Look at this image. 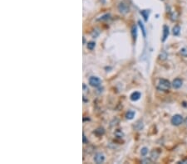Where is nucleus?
Here are the masks:
<instances>
[{
  "mask_svg": "<svg viewBox=\"0 0 187 164\" xmlns=\"http://www.w3.org/2000/svg\"><path fill=\"white\" fill-rule=\"evenodd\" d=\"M171 88V83L168 80H165V79H161L160 80L159 83H158V85H157V89L160 90V91H168Z\"/></svg>",
  "mask_w": 187,
  "mask_h": 164,
  "instance_id": "obj_1",
  "label": "nucleus"
},
{
  "mask_svg": "<svg viewBox=\"0 0 187 164\" xmlns=\"http://www.w3.org/2000/svg\"><path fill=\"white\" fill-rule=\"evenodd\" d=\"M184 122V119L181 115H174L171 118V124L175 126H179L182 123Z\"/></svg>",
  "mask_w": 187,
  "mask_h": 164,
  "instance_id": "obj_2",
  "label": "nucleus"
},
{
  "mask_svg": "<svg viewBox=\"0 0 187 164\" xmlns=\"http://www.w3.org/2000/svg\"><path fill=\"white\" fill-rule=\"evenodd\" d=\"M101 80H100L98 77H96V76H92L90 77V79H89V84H90V85H92V86H93V87H98L101 85Z\"/></svg>",
  "mask_w": 187,
  "mask_h": 164,
  "instance_id": "obj_3",
  "label": "nucleus"
},
{
  "mask_svg": "<svg viewBox=\"0 0 187 164\" xmlns=\"http://www.w3.org/2000/svg\"><path fill=\"white\" fill-rule=\"evenodd\" d=\"M182 84H183L182 80H181L180 78H176L172 82V86L174 89H180L182 86Z\"/></svg>",
  "mask_w": 187,
  "mask_h": 164,
  "instance_id": "obj_4",
  "label": "nucleus"
},
{
  "mask_svg": "<svg viewBox=\"0 0 187 164\" xmlns=\"http://www.w3.org/2000/svg\"><path fill=\"white\" fill-rule=\"evenodd\" d=\"M105 158L104 156L102 154V153H97L96 155H95V158H94V161L97 163H102L103 162H104Z\"/></svg>",
  "mask_w": 187,
  "mask_h": 164,
  "instance_id": "obj_5",
  "label": "nucleus"
},
{
  "mask_svg": "<svg viewBox=\"0 0 187 164\" xmlns=\"http://www.w3.org/2000/svg\"><path fill=\"white\" fill-rule=\"evenodd\" d=\"M118 8H119V11L121 12V13H127V12L129 11L128 6H127V4H125V3H120Z\"/></svg>",
  "mask_w": 187,
  "mask_h": 164,
  "instance_id": "obj_6",
  "label": "nucleus"
},
{
  "mask_svg": "<svg viewBox=\"0 0 187 164\" xmlns=\"http://www.w3.org/2000/svg\"><path fill=\"white\" fill-rule=\"evenodd\" d=\"M169 36V27L167 26H164L163 27V36H162V42H165L166 38Z\"/></svg>",
  "mask_w": 187,
  "mask_h": 164,
  "instance_id": "obj_7",
  "label": "nucleus"
},
{
  "mask_svg": "<svg viewBox=\"0 0 187 164\" xmlns=\"http://www.w3.org/2000/svg\"><path fill=\"white\" fill-rule=\"evenodd\" d=\"M140 98H141V93L139 92H134L131 95V99L132 101H137Z\"/></svg>",
  "mask_w": 187,
  "mask_h": 164,
  "instance_id": "obj_8",
  "label": "nucleus"
},
{
  "mask_svg": "<svg viewBox=\"0 0 187 164\" xmlns=\"http://www.w3.org/2000/svg\"><path fill=\"white\" fill-rule=\"evenodd\" d=\"M181 33V27L180 26H175V27H173V34L175 35V36H178L179 34Z\"/></svg>",
  "mask_w": 187,
  "mask_h": 164,
  "instance_id": "obj_9",
  "label": "nucleus"
},
{
  "mask_svg": "<svg viewBox=\"0 0 187 164\" xmlns=\"http://www.w3.org/2000/svg\"><path fill=\"white\" fill-rule=\"evenodd\" d=\"M134 116H135V112L131 110V111H128L127 113L126 118H127V120H132V119L134 118Z\"/></svg>",
  "mask_w": 187,
  "mask_h": 164,
  "instance_id": "obj_10",
  "label": "nucleus"
},
{
  "mask_svg": "<svg viewBox=\"0 0 187 164\" xmlns=\"http://www.w3.org/2000/svg\"><path fill=\"white\" fill-rule=\"evenodd\" d=\"M141 14L143 16L145 21H147V20H148L149 11H147V10H142V11L141 12Z\"/></svg>",
  "mask_w": 187,
  "mask_h": 164,
  "instance_id": "obj_11",
  "label": "nucleus"
},
{
  "mask_svg": "<svg viewBox=\"0 0 187 164\" xmlns=\"http://www.w3.org/2000/svg\"><path fill=\"white\" fill-rule=\"evenodd\" d=\"M180 53H181L182 56L187 57V47H185L181 48V51H180Z\"/></svg>",
  "mask_w": 187,
  "mask_h": 164,
  "instance_id": "obj_12",
  "label": "nucleus"
},
{
  "mask_svg": "<svg viewBox=\"0 0 187 164\" xmlns=\"http://www.w3.org/2000/svg\"><path fill=\"white\" fill-rule=\"evenodd\" d=\"M132 36H133V38L136 40L137 38V29L136 26H133L132 27Z\"/></svg>",
  "mask_w": 187,
  "mask_h": 164,
  "instance_id": "obj_13",
  "label": "nucleus"
},
{
  "mask_svg": "<svg viewBox=\"0 0 187 164\" xmlns=\"http://www.w3.org/2000/svg\"><path fill=\"white\" fill-rule=\"evenodd\" d=\"M95 133L97 134L98 136H102V135L104 133V129H103L102 128H99V129H97L95 131Z\"/></svg>",
  "mask_w": 187,
  "mask_h": 164,
  "instance_id": "obj_14",
  "label": "nucleus"
},
{
  "mask_svg": "<svg viewBox=\"0 0 187 164\" xmlns=\"http://www.w3.org/2000/svg\"><path fill=\"white\" fill-rule=\"evenodd\" d=\"M95 46H96V43L94 42H90L88 43V48L89 50H93Z\"/></svg>",
  "mask_w": 187,
  "mask_h": 164,
  "instance_id": "obj_15",
  "label": "nucleus"
},
{
  "mask_svg": "<svg viewBox=\"0 0 187 164\" xmlns=\"http://www.w3.org/2000/svg\"><path fill=\"white\" fill-rule=\"evenodd\" d=\"M147 153H148V148H143L141 150V156H146Z\"/></svg>",
  "mask_w": 187,
  "mask_h": 164,
  "instance_id": "obj_16",
  "label": "nucleus"
},
{
  "mask_svg": "<svg viewBox=\"0 0 187 164\" xmlns=\"http://www.w3.org/2000/svg\"><path fill=\"white\" fill-rule=\"evenodd\" d=\"M139 26H140V27L141 28V30L143 32L144 37H146V29H145V27H144V24L141 21H139Z\"/></svg>",
  "mask_w": 187,
  "mask_h": 164,
  "instance_id": "obj_17",
  "label": "nucleus"
},
{
  "mask_svg": "<svg viewBox=\"0 0 187 164\" xmlns=\"http://www.w3.org/2000/svg\"><path fill=\"white\" fill-rule=\"evenodd\" d=\"M87 142H88V140H87V138H86V136L83 134V143H87Z\"/></svg>",
  "mask_w": 187,
  "mask_h": 164,
  "instance_id": "obj_18",
  "label": "nucleus"
},
{
  "mask_svg": "<svg viewBox=\"0 0 187 164\" xmlns=\"http://www.w3.org/2000/svg\"><path fill=\"white\" fill-rule=\"evenodd\" d=\"M181 163H187V159L183 160V161H181Z\"/></svg>",
  "mask_w": 187,
  "mask_h": 164,
  "instance_id": "obj_19",
  "label": "nucleus"
},
{
  "mask_svg": "<svg viewBox=\"0 0 187 164\" xmlns=\"http://www.w3.org/2000/svg\"><path fill=\"white\" fill-rule=\"evenodd\" d=\"M184 123H185V124L187 126V118L185 120H184Z\"/></svg>",
  "mask_w": 187,
  "mask_h": 164,
  "instance_id": "obj_20",
  "label": "nucleus"
}]
</instances>
